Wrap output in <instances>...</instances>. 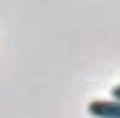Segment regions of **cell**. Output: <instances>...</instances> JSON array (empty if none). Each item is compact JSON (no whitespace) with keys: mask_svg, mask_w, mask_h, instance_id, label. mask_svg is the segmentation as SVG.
I'll return each mask as SVG.
<instances>
[{"mask_svg":"<svg viewBox=\"0 0 120 118\" xmlns=\"http://www.w3.org/2000/svg\"><path fill=\"white\" fill-rule=\"evenodd\" d=\"M88 114L95 118H120V102H116V100H93V102H88Z\"/></svg>","mask_w":120,"mask_h":118,"instance_id":"obj_1","label":"cell"},{"mask_svg":"<svg viewBox=\"0 0 120 118\" xmlns=\"http://www.w3.org/2000/svg\"><path fill=\"white\" fill-rule=\"evenodd\" d=\"M111 98H113L116 102H120V84H118V86H113V89H111Z\"/></svg>","mask_w":120,"mask_h":118,"instance_id":"obj_2","label":"cell"}]
</instances>
